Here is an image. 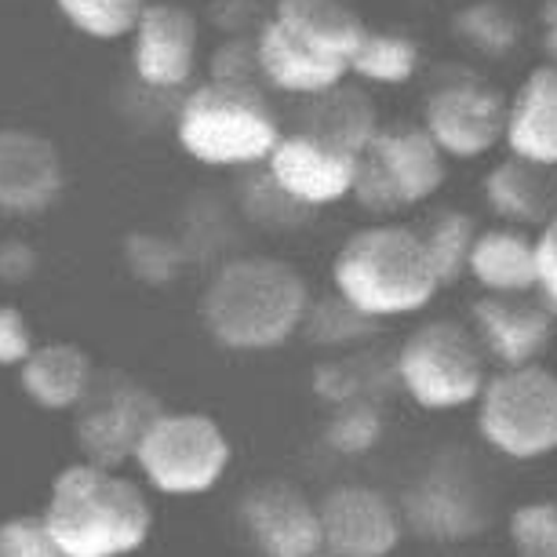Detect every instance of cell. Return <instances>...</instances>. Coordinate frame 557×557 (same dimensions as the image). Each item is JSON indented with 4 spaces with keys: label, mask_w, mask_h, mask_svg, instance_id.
<instances>
[{
    "label": "cell",
    "mask_w": 557,
    "mask_h": 557,
    "mask_svg": "<svg viewBox=\"0 0 557 557\" xmlns=\"http://www.w3.org/2000/svg\"><path fill=\"white\" fill-rule=\"evenodd\" d=\"M59 146L29 128H0V215H40L59 201Z\"/></svg>",
    "instance_id": "cell-14"
},
{
    "label": "cell",
    "mask_w": 557,
    "mask_h": 557,
    "mask_svg": "<svg viewBox=\"0 0 557 557\" xmlns=\"http://www.w3.org/2000/svg\"><path fill=\"white\" fill-rule=\"evenodd\" d=\"M485 357L470 324L451 318L426 321L405 335L397 350V380L426 412H456L485 391Z\"/></svg>",
    "instance_id": "cell-6"
},
{
    "label": "cell",
    "mask_w": 557,
    "mask_h": 557,
    "mask_svg": "<svg viewBox=\"0 0 557 557\" xmlns=\"http://www.w3.org/2000/svg\"><path fill=\"white\" fill-rule=\"evenodd\" d=\"M34 354V332L18 307H0V364H23Z\"/></svg>",
    "instance_id": "cell-32"
},
{
    "label": "cell",
    "mask_w": 557,
    "mask_h": 557,
    "mask_svg": "<svg viewBox=\"0 0 557 557\" xmlns=\"http://www.w3.org/2000/svg\"><path fill=\"white\" fill-rule=\"evenodd\" d=\"M451 34L474 55L503 62L521 48V18L503 0H470L451 15Z\"/></svg>",
    "instance_id": "cell-24"
},
{
    "label": "cell",
    "mask_w": 557,
    "mask_h": 557,
    "mask_svg": "<svg viewBox=\"0 0 557 557\" xmlns=\"http://www.w3.org/2000/svg\"><path fill=\"white\" fill-rule=\"evenodd\" d=\"M481 197L496 223L540 230L557 215V178L554 168H540L518 157H503L481 178Z\"/></svg>",
    "instance_id": "cell-18"
},
{
    "label": "cell",
    "mask_w": 557,
    "mask_h": 557,
    "mask_svg": "<svg viewBox=\"0 0 557 557\" xmlns=\"http://www.w3.org/2000/svg\"><path fill=\"white\" fill-rule=\"evenodd\" d=\"M132 40V70L146 88L178 91L194 81L201 59V23L175 0H153Z\"/></svg>",
    "instance_id": "cell-11"
},
{
    "label": "cell",
    "mask_w": 557,
    "mask_h": 557,
    "mask_svg": "<svg viewBox=\"0 0 557 557\" xmlns=\"http://www.w3.org/2000/svg\"><path fill=\"white\" fill-rule=\"evenodd\" d=\"M45 521L66 557H121L146 543L153 513L132 481L77 462L51 485Z\"/></svg>",
    "instance_id": "cell-3"
},
{
    "label": "cell",
    "mask_w": 557,
    "mask_h": 557,
    "mask_svg": "<svg viewBox=\"0 0 557 557\" xmlns=\"http://www.w3.org/2000/svg\"><path fill=\"white\" fill-rule=\"evenodd\" d=\"M270 18L299 45L346 70L368 34V23L354 12L350 0H277Z\"/></svg>",
    "instance_id": "cell-19"
},
{
    "label": "cell",
    "mask_w": 557,
    "mask_h": 557,
    "mask_svg": "<svg viewBox=\"0 0 557 557\" xmlns=\"http://www.w3.org/2000/svg\"><path fill=\"white\" fill-rule=\"evenodd\" d=\"M281 124L256 84L205 81L186 91L175 113V143L205 168L267 164L281 143Z\"/></svg>",
    "instance_id": "cell-4"
},
{
    "label": "cell",
    "mask_w": 557,
    "mask_h": 557,
    "mask_svg": "<svg viewBox=\"0 0 557 557\" xmlns=\"http://www.w3.org/2000/svg\"><path fill=\"white\" fill-rule=\"evenodd\" d=\"M91 357L77 343H48L34 346V354L23 361V391L34 397L40 408H73L91 391Z\"/></svg>",
    "instance_id": "cell-21"
},
{
    "label": "cell",
    "mask_w": 557,
    "mask_h": 557,
    "mask_svg": "<svg viewBox=\"0 0 557 557\" xmlns=\"http://www.w3.org/2000/svg\"><path fill=\"white\" fill-rule=\"evenodd\" d=\"M448 157L423 124H383L357 164L350 201L372 219H394L430 205L448 183Z\"/></svg>",
    "instance_id": "cell-5"
},
{
    "label": "cell",
    "mask_w": 557,
    "mask_h": 557,
    "mask_svg": "<svg viewBox=\"0 0 557 557\" xmlns=\"http://www.w3.org/2000/svg\"><path fill=\"white\" fill-rule=\"evenodd\" d=\"M467 277L481 292L496 296H518V292H540V259H535V230L492 223L470 251Z\"/></svg>",
    "instance_id": "cell-20"
},
{
    "label": "cell",
    "mask_w": 557,
    "mask_h": 557,
    "mask_svg": "<svg viewBox=\"0 0 557 557\" xmlns=\"http://www.w3.org/2000/svg\"><path fill=\"white\" fill-rule=\"evenodd\" d=\"M470 329L488 357L503 368L532 364L557 335V310L540 292H518V296H496L485 292L470 307Z\"/></svg>",
    "instance_id": "cell-12"
},
{
    "label": "cell",
    "mask_w": 557,
    "mask_h": 557,
    "mask_svg": "<svg viewBox=\"0 0 557 557\" xmlns=\"http://www.w3.org/2000/svg\"><path fill=\"white\" fill-rule=\"evenodd\" d=\"M332 292L372 321L408 318L437 299L441 281L419 226L375 219L335 248Z\"/></svg>",
    "instance_id": "cell-1"
},
{
    "label": "cell",
    "mask_w": 557,
    "mask_h": 557,
    "mask_svg": "<svg viewBox=\"0 0 557 557\" xmlns=\"http://www.w3.org/2000/svg\"><path fill=\"white\" fill-rule=\"evenodd\" d=\"M0 557H66L45 518H12L0 524Z\"/></svg>",
    "instance_id": "cell-31"
},
{
    "label": "cell",
    "mask_w": 557,
    "mask_h": 557,
    "mask_svg": "<svg viewBox=\"0 0 557 557\" xmlns=\"http://www.w3.org/2000/svg\"><path fill=\"white\" fill-rule=\"evenodd\" d=\"M361 153L318 128L285 132L267 157V178L285 201L302 208H335L354 197Z\"/></svg>",
    "instance_id": "cell-10"
},
{
    "label": "cell",
    "mask_w": 557,
    "mask_h": 557,
    "mask_svg": "<svg viewBox=\"0 0 557 557\" xmlns=\"http://www.w3.org/2000/svg\"><path fill=\"white\" fill-rule=\"evenodd\" d=\"M240 521L267 557H310L324 546L321 510L288 481H262L240 499Z\"/></svg>",
    "instance_id": "cell-13"
},
{
    "label": "cell",
    "mask_w": 557,
    "mask_h": 557,
    "mask_svg": "<svg viewBox=\"0 0 557 557\" xmlns=\"http://www.w3.org/2000/svg\"><path fill=\"white\" fill-rule=\"evenodd\" d=\"M37 273V251L26 240H4L0 245V281L8 285H23Z\"/></svg>",
    "instance_id": "cell-34"
},
{
    "label": "cell",
    "mask_w": 557,
    "mask_h": 557,
    "mask_svg": "<svg viewBox=\"0 0 557 557\" xmlns=\"http://www.w3.org/2000/svg\"><path fill=\"white\" fill-rule=\"evenodd\" d=\"M310 557H335V554H332V550H329V554H321V550H318V554H310Z\"/></svg>",
    "instance_id": "cell-36"
},
{
    "label": "cell",
    "mask_w": 557,
    "mask_h": 557,
    "mask_svg": "<svg viewBox=\"0 0 557 557\" xmlns=\"http://www.w3.org/2000/svg\"><path fill=\"white\" fill-rule=\"evenodd\" d=\"M143 474L168 496L208 492L230 467V437L205 412H161L135 448Z\"/></svg>",
    "instance_id": "cell-8"
},
{
    "label": "cell",
    "mask_w": 557,
    "mask_h": 557,
    "mask_svg": "<svg viewBox=\"0 0 557 557\" xmlns=\"http://www.w3.org/2000/svg\"><path fill=\"white\" fill-rule=\"evenodd\" d=\"M310 313L307 277L285 259L240 256L208 285L201 299V318L208 335L226 350L259 354L288 343Z\"/></svg>",
    "instance_id": "cell-2"
},
{
    "label": "cell",
    "mask_w": 557,
    "mask_h": 557,
    "mask_svg": "<svg viewBox=\"0 0 557 557\" xmlns=\"http://www.w3.org/2000/svg\"><path fill=\"white\" fill-rule=\"evenodd\" d=\"M419 124L430 132V139L441 146L448 161H485V157L503 150L507 96L478 73H456V77L434 84V91L423 102V113H419Z\"/></svg>",
    "instance_id": "cell-9"
},
{
    "label": "cell",
    "mask_w": 557,
    "mask_h": 557,
    "mask_svg": "<svg viewBox=\"0 0 557 557\" xmlns=\"http://www.w3.org/2000/svg\"><path fill=\"white\" fill-rule=\"evenodd\" d=\"M503 150L518 161L557 172V66L540 62L507 96Z\"/></svg>",
    "instance_id": "cell-17"
},
{
    "label": "cell",
    "mask_w": 557,
    "mask_h": 557,
    "mask_svg": "<svg viewBox=\"0 0 557 557\" xmlns=\"http://www.w3.org/2000/svg\"><path fill=\"white\" fill-rule=\"evenodd\" d=\"M321 532L335 557H386L401 540V521L375 488L343 485L321 503Z\"/></svg>",
    "instance_id": "cell-16"
},
{
    "label": "cell",
    "mask_w": 557,
    "mask_h": 557,
    "mask_svg": "<svg viewBox=\"0 0 557 557\" xmlns=\"http://www.w3.org/2000/svg\"><path fill=\"white\" fill-rule=\"evenodd\" d=\"M423 70V48L412 34L405 29H372L361 40V48L354 51L350 62V81L372 88H405L412 84Z\"/></svg>",
    "instance_id": "cell-22"
},
{
    "label": "cell",
    "mask_w": 557,
    "mask_h": 557,
    "mask_svg": "<svg viewBox=\"0 0 557 557\" xmlns=\"http://www.w3.org/2000/svg\"><path fill=\"white\" fill-rule=\"evenodd\" d=\"M124 262L143 285H168L183 273V251L175 240L157 234H132L124 240Z\"/></svg>",
    "instance_id": "cell-28"
},
{
    "label": "cell",
    "mask_w": 557,
    "mask_h": 557,
    "mask_svg": "<svg viewBox=\"0 0 557 557\" xmlns=\"http://www.w3.org/2000/svg\"><path fill=\"white\" fill-rule=\"evenodd\" d=\"M535 259H540V296L557 310V215L535 230Z\"/></svg>",
    "instance_id": "cell-33"
},
{
    "label": "cell",
    "mask_w": 557,
    "mask_h": 557,
    "mask_svg": "<svg viewBox=\"0 0 557 557\" xmlns=\"http://www.w3.org/2000/svg\"><path fill=\"white\" fill-rule=\"evenodd\" d=\"M161 416V401L135 383L117 380L113 391L96 397L77 419V445L99 467H117L121 459L135 456L143 434Z\"/></svg>",
    "instance_id": "cell-15"
},
{
    "label": "cell",
    "mask_w": 557,
    "mask_h": 557,
    "mask_svg": "<svg viewBox=\"0 0 557 557\" xmlns=\"http://www.w3.org/2000/svg\"><path fill=\"white\" fill-rule=\"evenodd\" d=\"M383 434V419L372 405L350 401L343 412H335V419L324 430V441L343 451V456H361V451L375 448V441Z\"/></svg>",
    "instance_id": "cell-29"
},
{
    "label": "cell",
    "mask_w": 557,
    "mask_h": 557,
    "mask_svg": "<svg viewBox=\"0 0 557 557\" xmlns=\"http://www.w3.org/2000/svg\"><path fill=\"white\" fill-rule=\"evenodd\" d=\"M153 0H55L59 15L91 40H124L135 34Z\"/></svg>",
    "instance_id": "cell-26"
},
{
    "label": "cell",
    "mask_w": 557,
    "mask_h": 557,
    "mask_svg": "<svg viewBox=\"0 0 557 557\" xmlns=\"http://www.w3.org/2000/svg\"><path fill=\"white\" fill-rule=\"evenodd\" d=\"M313 102V121L307 124V128H318L324 135H332L335 143L350 146V150L364 153L368 143L380 135L383 121H380V110H375L372 96H368V88L361 84L357 88L354 81L339 84L335 91H329V96L321 99H310Z\"/></svg>",
    "instance_id": "cell-23"
},
{
    "label": "cell",
    "mask_w": 557,
    "mask_h": 557,
    "mask_svg": "<svg viewBox=\"0 0 557 557\" xmlns=\"http://www.w3.org/2000/svg\"><path fill=\"white\" fill-rule=\"evenodd\" d=\"M478 430L510 459L557 451V372L532 361L488 375L478 397Z\"/></svg>",
    "instance_id": "cell-7"
},
{
    "label": "cell",
    "mask_w": 557,
    "mask_h": 557,
    "mask_svg": "<svg viewBox=\"0 0 557 557\" xmlns=\"http://www.w3.org/2000/svg\"><path fill=\"white\" fill-rule=\"evenodd\" d=\"M510 540L524 557H557V507L529 503L510 513Z\"/></svg>",
    "instance_id": "cell-30"
},
{
    "label": "cell",
    "mask_w": 557,
    "mask_h": 557,
    "mask_svg": "<svg viewBox=\"0 0 557 557\" xmlns=\"http://www.w3.org/2000/svg\"><path fill=\"white\" fill-rule=\"evenodd\" d=\"M412 521L423 535H437V540H456L474 529V507L467 496H459L448 485H426L412 496Z\"/></svg>",
    "instance_id": "cell-27"
},
{
    "label": "cell",
    "mask_w": 557,
    "mask_h": 557,
    "mask_svg": "<svg viewBox=\"0 0 557 557\" xmlns=\"http://www.w3.org/2000/svg\"><path fill=\"white\" fill-rule=\"evenodd\" d=\"M423 234V245H426V256L434 262L437 270V281L441 288L456 285L459 277H467V267H470V251H474V240L481 234L478 219L462 208H441L419 226Z\"/></svg>",
    "instance_id": "cell-25"
},
{
    "label": "cell",
    "mask_w": 557,
    "mask_h": 557,
    "mask_svg": "<svg viewBox=\"0 0 557 557\" xmlns=\"http://www.w3.org/2000/svg\"><path fill=\"white\" fill-rule=\"evenodd\" d=\"M540 51L543 62L557 66V0H543L540 4Z\"/></svg>",
    "instance_id": "cell-35"
}]
</instances>
